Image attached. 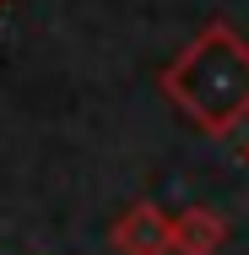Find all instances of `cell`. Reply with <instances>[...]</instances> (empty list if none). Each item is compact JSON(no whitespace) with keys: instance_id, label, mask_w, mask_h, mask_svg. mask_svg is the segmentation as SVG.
<instances>
[{"instance_id":"5b68a950","label":"cell","mask_w":249,"mask_h":255,"mask_svg":"<svg viewBox=\"0 0 249 255\" xmlns=\"http://www.w3.org/2000/svg\"><path fill=\"white\" fill-rule=\"evenodd\" d=\"M0 5H5V0H0Z\"/></svg>"},{"instance_id":"3957f363","label":"cell","mask_w":249,"mask_h":255,"mask_svg":"<svg viewBox=\"0 0 249 255\" xmlns=\"http://www.w3.org/2000/svg\"><path fill=\"white\" fill-rule=\"evenodd\" d=\"M228 245V217L217 206H184L173 217V255H217Z\"/></svg>"},{"instance_id":"277c9868","label":"cell","mask_w":249,"mask_h":255,"mask_svg":"<svg viewBox=\"0 0 249 255\" xmlns=\"http://www.w3.org/2000/svg\"><path fill=\"white\" fill-rule=\"evenodd\" d=\"M244 163H249V141H244Z\"/></svg>"},{"instance_id":"7a4b0ae2","label":"cell","mask_w":249,"mask_h":255,"mask_svg":"<svg viewBox=\"0 0 249 255\" xmlns=\"http://www.w3.org/2000/svg\"><path fill=\"white\" fill-rule=\"evenodd\" d=\"M108 239L119 255H173V217L152 201H136L114 217Z\"/></svg>"},{"instance_id":"6da1fadb","label":"cell","mask_w":249,"mask_h":255,"mask_svg":"<svg viewBox=\"0 0 249 255\" xmlns=\"http://www.w3.org/2000/svg\"><path fill=\"white\" fill-rule=\"evenodd\" d=\"M157 87L195 130L233 136L249 120V38L233 22H206L163 65Z\"/></svg>"}]
</instances>
